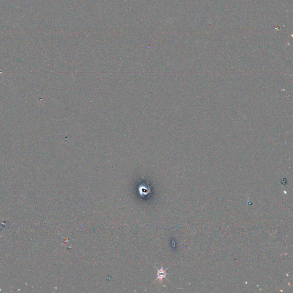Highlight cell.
I'll use <instances>...</instances> for the list:
<instances>
[{"label": "cell", "mask_w": 293, "mask_h": 293, "mask_svg": "<svg viewBox=\"0 0 293 293\" xmlns=\"http://www.w3.org/2000/svg\"><path fill=\"white\" fill-rule=\"evenodd\" d=\"M156 269L158 270V272H157V276H158V277L156 278V279H155V281L159 280V281H160V282H162L163 279H164V278L166 279V277L167 275V272H166V270L164 269L163 266H162L160 269H158L157 268H156Z\"/></svg>", "instance_id": "6da1fadb"}, {"label": "cell", "mask_w": 293, "mask_h": 293, "mask_svg": "<svg viewBox=\"0 0 293 293\" xmlns=\"http://www.w3.org/2000/svg\"><path fill=\"white\" fill-rule=\"evenodd\" d=\"M139 194H140L141 196H145L147 195L150 192V187L146 185H141L139 186Z\"/></svg>", "instance_id": "7a4b0ae2"}]
</instances>
